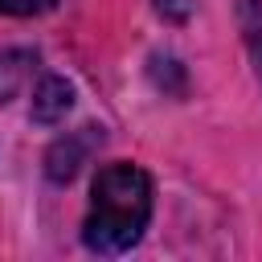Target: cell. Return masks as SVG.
<instances>
[{
    "instance_id": "obj_1",
    "label": "cell",
    "mask_w": 262,
    "mask_h": 262,
    "mask_svg": "<svg viewBox=\"0 0 262 262\" xmlns=\"http://www.w3.org/2000/svg\"><path fill=\"white\" fill-rule=\"evenodd\" d=\"M151 221V176L135 164H106L90 184L82 237L94 254L131 250Z\"/></svg>"
},
{
    "instance_id": "obj_2",
    "label": "cell",
    "mask_w": 262,
    "mask_h": 262,
    "mask_svg": "<svg viewBox=\"0 0 262 262\" xmlns=\"http://www.w3.org/2000/svg\"><path fill=\"white\" fill-rule=\"evenodd\" d=\"M98 131L94 127H82V131H70L66 139H57L53 147H49V156H45V176L53 180V184H66V180H74V172L86 164V156L98 147Z\"/></svg>"
},
{
    "instance_id": "obj_3",
    "label": "cell",
    "mask_w": 262,
    "mask_h": 262,
    "mask_svg": "<svg viewBox=\"0 0 262 262\" xmlns=\"http://www.w3.org/2000/svg\"><path fill=\"white\" fill-rule=\"evenodd\" d=\"M70 106H74V90H70V82L45 74V78L37 82V90H33V106H29V115H33V123H61Z\"/></svg>"
},
{
    "instance_id": "obj_4",
    "label": "cell",
    "mask_w": 262,
    "mask_h": 262,
    "mask_svg": "<svg viewBox=\"0 0 262 262\" xmlns=\"http://www.w3.org/2000/svg\"><path fill=\"white\" fill-rule=\"evenodd\" d=\"M242 33L246 45L258 61V78H262V0H242Z\"/></svg>"
},
{
    "instance_id": "obj_5",
    "label": "cell",
    "mask_w": 262,
    "mask_h": 262,
    "mask_svg": "<svg viewBox=\"0 0 262 262\" xmlns=\"http://www.w3.org/2000/svg\"><path fill=\"white\" fill-rule=\"evenodd\" d=\"M20 57H25V53H4V57H0V102H8L12 90L20 86V74H25V70L16 66Z\"/></svg>"
},
{
    "instance_id": "obj_6",
    "label": "cell",
    "mask_w": 262,
    "mask_h": 262,
    "mask_svg": "<svg viewBox=\"0 0 262 262\" xmlns=\"http://www.w3.org/2000/svg\"><path fill=\"white\" fill-rule=\"evenodd\" d=\"M53 0H0V12L4 16H37V12H45Z\"/></svg>"
}]
</instances>
